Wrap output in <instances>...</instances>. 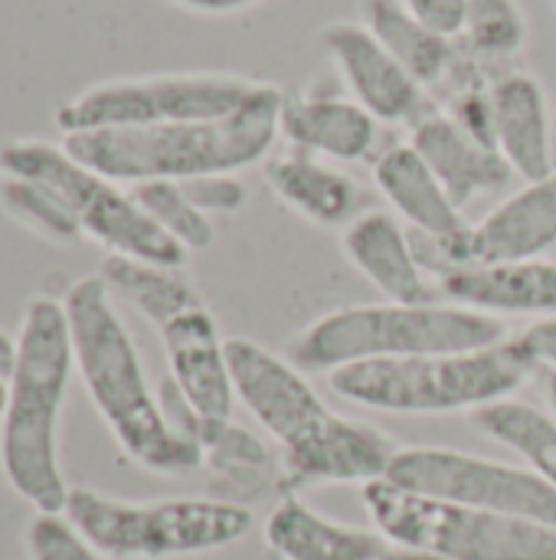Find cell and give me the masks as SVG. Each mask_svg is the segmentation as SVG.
Returning a JSON list of instances; mask_svg holds the SVG:
<instances>
[{
	"label": "cell",
	"mask_w": 556,
	"mask_h": 560,
	"mask_svg": "<svg viewBox=\"0 0 556 560\" xmlns=\"http://www.w3.org/2000/svg\"><path fill=\"white\" fill-rule=\"evenodd\" d=\"M62 305L72 331L75 374L118 450L151 476H187L200 469L203 450L170 427L105 279H75Z\"/></svg>",
	"instance_id": "cell-1"
},
{
	"label": "cell",
	"mask_w": 556,
	"mask_h": 560,
	"mask_svg": "<svg viewBox=\"0 0 556 560\" xmlns=\"http://www.w3.org/2000/svg\"><path fill=\"white\" fill-rule=\"evenodd\" d=\"M75 377L72 331L62 299L33 295L16 328V364L0 413V472L39 515H62L69 479L59 456V420Z\"/></svg>",
	"instance_id": "cell-2"
},
{
	"label": "cell",
	"mask_w": 556,
	"mask_h": 560,
	"mask_svg": "<svg viewBox=\"0 0 556 560\" xmlns=\"http://www.w3.org/2000/svg\"><path fill=\"white\" fill-rule=\"evenodd\" d=\"M282 85L265 82L256 98L220 118L170 121L147 128H98L62 135V148L115 184L197 180L239 174L269 158L279 138Z\"/></svg>",
	"instance_id": "cell-3"
},
{
	"label": "cell",
	"mask_w": 556,
	"mask_h": 560,
	"mask_svg": "<svg viewBox=\"0 0 556 560\" xmlns=\"http://www.w3.org/2000/svg\"><path fill=\"white\" fill-rule=\"evenodd\" d=\"M537 368L541 364L534 351L518 335L475 351L338 368L328 374V384L344 400L377 413L442 417L478 413L498 400L514 397Z\"/></svg>",
	"instance_id": "cell-4"
},
{
	"label": "cell",
	"mask_w": 556,
	"mask_h": 560,
	"mask_svg": "<svg viewBox=\"0 0 556 560\" xmlns=\"http://www.w3.org/2000/svg\"><path fill=\"white\" fill-rule=\"evenodd\" d=\"M511 338L505 318L452 302H377L334 308L305 325L288 358L301 371H338L364 361H400L423 354L475 351Z\"/></svg>",
	"instance_id": "cell-5"
},
{
	"label": "cell",
	"mask_w": 556,
	"mask_h": 560,
	"mask_svg": "<svg viewBox=\"0 0 556 560\" xmlns=\"http://www.w3.org/2000/svg\"><path fill=\"white\" fill-rule=\"evenodd\" d=\"M62 518L108 560H177L223 551L256 528L252 509L226 499L131 502L72 486Z\"/></svg>",
	"instance_id": "cell-6"
},
{
	"label": "cell",
	"mask_w": 556,
	"mask_h": 560,
	"mask_svg": "<svg viewBox=\"0 0 556 560\" xmlns=\"http://www.w3.org/2000/svg\"><path fill=\"white\" fill-rule=\"evenodd\" d=\"M0 174L23 177L49 187L82 230L108 256L141 259L154 266L180 269L187 253L154 226V220L138 207L131 190L79 164L62 144L39 138H13L0 144Z\"/></svg>",
	"instance_id": "cell-7"
},
{
	"label": "cell",
	"mask_w": 556,
	"mask_h": 560,
	"mask_svg": "<svg viewBox=\"0 0 556 560\" xmlns=\"http://www.w3.org/2000/svg\"><path fill=\"white\" fill-rule=\"evenodd\" d=\"M360 499L374 528L397 548L449 560H556L554 525L423 499L390 482L364 486Z\"/></svg>",
	"instance_id": "cell-8"
},
{
	"label": "cell",
	"mask_w": 556,
	"mask_h": 560,
	"mask_svg": "<svg viewBox=\"0 0 556 560\" xmlns=\"http://www.w3.org/2000/svg\"><path fill=\"white\" fill-rule=\"evenodd\" d=\"M262 79L236 72H157L125 75L82 89L59 105L56 125L62 135L98 128H147L170 121L220 118L242 108L262 89Z\"/></svg>",
	"instance_id": "cell-9"
},
{
	"label": "cell",
	"mask_w": 556,
	"mask_h": 560,
	"mask_svg": "<svg viewBox=\"0 0 556 560\" xmlns=\"http://www.w3.org/2000/svg\"><path fill=\"white\" fill-rule=\"evenodd\" d=\"M383 482L423 499L531 518L556 528V492L528 466L446 446H406L397 450Z\"/></svg>",
	"instance_id": "cell-10"
},
{
	"label": "cell",
	"mask_w": 556,
	"mask_h": 560,
	"mask_svg": "<svg viewBox=\"0 0 556 560\" xmlns=\"http://www.w3.org/2000/svg\"><path fill=\"white\" fill-rule=\"evenodd\" d=\"M426 272L446 276L469 266L547 259L556 246V171L524 184L456 240L413 236Z\"/></svg>",
	"instance_id": "cell-11"
},
{
	"label": "cell",
	"mask_w": 556,
	"mask_h": 560,
	"mask_svg": "<svg viewBox=\"0 0 556 560\" xmlns=\"http://www.w3.org/2000/svg\"><path fill=\"white\" fill-rule=\"evenodd\" d=\"M397 443L370 423L347 420L328 410L301 436L279 446L282 495L311 486H370L383 482L397 456Z\"/></svg>",
	"instance_id": "cell-12"
},
{
	"label": "cell",
	"mask_w": 556,
	"mask_h": 560,
	"mask_svg": "<svg viewBox=\"0 0 556 560\" xmlns=\"http://www.w3.org/2000/svg\"><path fill=\"white\" fill-rule=\"evenodd\" d=\"M321 46L334 62L344 89L380 125H419L439 112L433 95L413 72L387 49V43L364 20H334L321 30Z\"/></svg>",
	"instance_id": "cell-13"
},
{
	"label": "cell",
	"mask_w": 556,
	"mask_h": 560,
	"mask_svg": "<svg viewBox=\"0 0 556 560\" xmlns=\"http://www.w3.org/2000/svg\"><path fill=\"white\" fill-rule=\"evenodd\" d=\"M157 335L167 358V381L193 410L200 423V450H203L206 436L233 423V410H236L226 338L220 335L216 318L203 302L157 325Z\"/></svg>",
	"instance_id": "cell-14"
},
{
	"label": "cell",
	"mask_w": 556,
	"mask_h": 560,
	"mask_svg": "<svg viewBox=\"0 0 556 560\" xmlns=\"http://www.w3.org/2000/svg\"><path fill=\"white\" fill-rule=\"evenodd\" d=\"M226 358L236 404L275 440V446L292 443L328 413L324 400L292 358H282L252 338H226Z\"/></svg>",
	"instance_id": "cell-15"
},
{
	"label": "cell",
	"mask_w": 556,
	"mask_h": 560,
	"mask_svg": "<svg viewBox=\"0 0 556 560\" xmlns=\"http://www.w3.org/2000/svg\"><path fill=\"white\" fill-rule=\"evenodd\" d=\"M380 121L351 95L324 89H282L279 138L324 161H364L377 148Z\"/></svg>",
	"instance_id": "cell-16"
},
{
	"label": "cell",
	"mask_w": 556,
	"mask_h": 560,
	"mask_svg": "<svg viewBox=\"0 0 556 560\" xmlns=\"http://www.w3.org/2000/svg\"><path fill=\"white\" fill-rule=\"evenodd\" d=\"M347 262L383 295V302H433L426 266L419 262L413 233L387 210H364L341 233Z\"/></svg>",
	"instance_id": "cell-17"
},
{
	"label": "cell",
	"mask_w": 556,
	"mask_h": 560,
	"mask_svg": "<svg viewBox=\"0 0 556 560\" xmlns=\"http://www.w3.org/2000/svg\"><path fill=\"white\" fill-rule=\"evenodd\" d=\"M436 292L462 308L505 315H534L537 322L556 318V262H501V266H469L436 279Z\"/></svg>",
	"instance_id": "cell-18"
},
{
	"label": "cell",
	"mask_w": 556,
	"mask_h": 560,
	"mask_svg": "<svg viewBox=\"0 0 556 560\" xmlns=\"http://www.w3.org/2000/svg\"><path fill=\"white\" fill-rule=\"evenodd\" d=\"M492 141L524 184L554 174L551 102L537 75L508 69L492 85Z\"/></svg>",
	"instance_id": "cell-19"
},
{
	"label": "cell",
	"mask_w": 556,
	"mask_h": 560,
	"mask_svg": "<svg viewBox=\"0 0 556 560\" xmlns=\"http://www.w3.org/2000/svg\"><path fill=\"white\" fill-rule=\"evenodd\" d=\"M410 144L423 154V161L462 210L472 200L501 190L514 177L495 144L475 138L442 108L410 128Z\"/></svg>",
	"instance_id": "cell-20"
},
{
	"label": "cell",
	"mask_w": 556,
	"mask_h": 560,
	"mask_svg": "<svg viewBox=\"0 0 556 560\" xmlns=\"http://www.w3.org/2000/svg\"><path fill=\"white\" fill-rule=\"evenodd\" d=\"M374 184L413 236L456 240L469 230L462 207L410 141L387 148L374 161Z\"/></svg>",
	"instance_id": "cell-21"
},
{
	"label": "cell",
	"mask_w": 556,
	"mask_h": 560,
	"mask_svg": "<svg viewBox=\"0 0 556 560\" xmlns=\"http://www.w3.org/2000/svg\"><path fill=\"white\" fill-rule=\"evenodd\" d=\"M262 535L279 560H383L393 548L377 528L334 522L298 495L279 499Z\"/></svg>",
	"instance_id": "cell-22"
},
{
	"label": "cell",
	"mask_w": 556,
	"mask_h": 560,
	"mask_svg": "<svg viewBox=\"0 0 556 560\" xmlns=\"http://www.w3.org/2000/svg\"><path fill=\"white\" fill-rule=\"evenodd\" d=\"M265 184L292 213L315 226H347L364 213V190L347 171L295 148L265 161Z\"/></svg>",
	"instance_id": "cell-23"
},
{
	"label": "cell",
	"mask_w": 556,
	"mask_h": 560,
	"mask_svg": "<svg viewBox=\"0 0 556 560\" xmlns=\"http://www.w3.org/2000/svg\"><path fill=\"white\" fill-rule=\"evenodd\" d=\"M98 276L105 279V285L111 289L115 299L131 305L154 328L203 302L197 295V289L190 285V279H184L180 269H170V266L108 256Z\"/></svg>",
	"instance_id": "cell-24"
},
{
	"label": "cell",
	"mask_w": 556,
	"mask_h": 560,
	"mask_svg": "<svg viewBox=\"0 0 556 560\" xmlns=\"http://www.w3.org/2000/svg\"><path fill=\"white\" fill-rule=\"evenodd\" d=\"M472 420L488 440L518 453L524 466L556 492V417L508 397L472 413Z\"/></svg>",
	"instance_id": "cell-25"
},
{
	"label": "cell",
	"mask_w": 556,
	"mask_h": 560,
	"mask_svg": "<svg viewBox=\"0 0 556 560\" xmlns=\"http://www.w3.org/2000/svg\"><path fill=\"white\" fill-rule=\"evenodd\" d=\"M462 46L495 69H508L528 46V16L518 0H465Z\"/></svg>",
	"instance_id": "cell-26"
},
{
	"label": "cell",
	"mask_w": 556,
	"mask_h": 560,
	"mask_svg": "<svg viewBox=\"0 0 556 560\" xmlns=\"http://www.w3.org/2000/svg\"><path fill=\"white\" fill-rule=\"evenodd\" d=\"M128 190L138 200V207L154 220V226L164 230L187 256L213 246V220L190 200L180 180H144Z\"/></svg>",
	"instance_id": "cell-27"
},
{
	"label": "cell",
	"mask_w": 556,
	"mask_h": 560,
	"mask_svg": "<svg viewBox=\"0 0 556 560\" xmlns=\"http://www.w3.org/2000/svg\"><path fill=\"white\" fill-rule=\"evenodd\" d=\"M0 210L52 246H72L82 240V230L66 210V203L43 184L0 174Z\"/></svg>",
	"instance_id": "cell-28"
},
{
	"label": "cell",
	"mask_w": 556,
	"mask_h": 560,
	"mask_svg": "<svg viewBox=\"0 0 556 560\" xmlns=\"http://www.w3.org/2000/svg\"><path fill=\"white\" fill-rule=\"evenodd\" d=\"M203 466L220 476L223 482L236 486V489H256L269 466H272V456L265 450V443L259 436H252L249 430L236 427V423H226L220 430H213L203 443Z\"/></svg>",
	"instance_id": "cell-29"
},
{
	"label": "cell",
	"mask_w": 556,
	"mask_h": 560,
	"mask_svg": "<svg viewBox=\"0 0 556 560\" xmlns=\"http://www.w3.org/2000/svg\"><path fill=\"white\" fill-rule=\"evenodd\" d=\"M23 548L29 560H108L102 558L62 515H39L23 528Z\"/></svg>",
	"instance_id": "cell-30"
},
{
	"label": "cell",
	"mask_w": 556,
	"mask_h": 560,
	"mask_svg": "<svg viewBox=\"0 0 556 560\" xmlns=\"http://www.w3.org/2000/svg\"><path fill=\"white\" fill-rule=\"evenodd\" d=\"M180 184L203 213H236L246 203V187L236 180V174H210Z\"/></svg>",
	"instance_id": "cell-31"
},
{
	"label": "cell",
	"mask_w": 556,
	"mask_h": 560,
	"mask_svg": "<svg viewBox=\"0 0 556 560\" xmlns=\"http://www.w3.org/2000/svg\"><path fill=\"white\" fill-rule=\"evenodd\" d=\"M426 30L459 39L465 26V0H397Z\"/></svg>",
	"instance_id": "cell-32"
},
{
	"label": "cell",
	"mask_w": 556,
	"mask_h": 560,
	"mask_svg": "<svg viewBox=\"0 0 556 560\" xmlns=\"http://www.w3.org/2000/svg\"><path fill=\"white\" fill-rule=\"evenodd\" d=\"M521 338L528 341V348L534 351L541 368L556 371V318L554 322H534Z\"/></svg>",
	"instance_id": "cell-33"
},
{
	"label": "cell",
	"mask_w": 556,
	"mask_h": 560,
	"mask_svg": "<svg viewBox=\"0 0 556 560\" xmlns=\"http://www.w3.org/2000/svg\"><path fill=\"white\" fill-rule=\"evenodd\" d=\"M170 3L180 10H190V13H203V16H233L262 0H170Z\"/></svg>",
	"instance_id": "cell-34"
},
{
	"label": "cell",
	"mask_w": 556,
	"mask_h": 560,
	"mask_svg": "<svg viewBox=\"0 0 556 560\" xmlns=\"http://www.w3.org/2000/svg\"><path fill=\"white\" fill-rule=\"evenodd\" d=\"M13 364H16V335L0 328V381L10 377Z\"/></svg>",
	"instance_id": "cell-35"
},
{
	"label": "cell",
	"mask_w": 556,
	"mask_h": 560,
	"mask_svg": "<svg viewBox=\"0 0 556 560\" xmlns=\"http://www.w3.org/2000/svg\"><path fill=\"white\" fill-rule=\"evenodd\" d=\"M547 400H551V407H554L556 413V371L547 374Z\"/></svg>",
	"instance_id": "cell-36"
},
{
	"label": "cell",
	"mask_w": 556,
	"mask_h": 560,
	"mask_svg": "<svg viewBox=\"0 0 556 560\" xmlns=\"http://www.w3.org/2000/svg\"><path fill=\"white\" fill-rule=\"evenodd\" d=\"M3 397H7V384L0 381V413H3Z\"/></svg>",
	"instance_id": "cell-37"
},
{
	"label": "cell",
	"mask_w": 556,
	"mask_h": 560,
	"mask_svg": "<svg viewBox=\"0 0 556 560\" xmlns=\"http://www.w3.org/2000/svg\"><path fill=\"white\" fill-rule=\"evenodd\" d=\"M383 560H387V558H383Z\"/></svg>",
	"instance_id": "cell-38"
}]
</instances>
